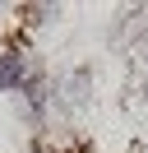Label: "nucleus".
Returning <instances> with one entry per match:
<instances>
[{
  "label": "nucleus",
  "mask_w": 148,
  "mask_h": 153,
  "mask_svg": "<svg viewBox=\"0 0 148 153\" xmlns=\"http://www.w3.org/2000/svg\"><path fill=\"white\" fill-rule=\"evenodd\" d=\"M139 60H144V65H148V37L139 42Z\"/></svg>",
  "instance_id": "obj_3"
},
{
  "label": "nucleus",
  "mask_w": 148,
  "mask_h": 153,
  "mask_svg": "<svg viewBox=\"0 0 148 153\" xmlns=\"http://www.w3.org/2000/svg\"><path fill=\"white\" fill-rule=\"evenodd\" d=\"M144 102H148V84H144Z\"/></svg>",
  "instance_id": "obj_4"
},
{
  "label": "nucleus",
  "mask_w": 148,
  "mask_h": 153,
  "mask_svg": "<svg viewBox=\"0 0 148 153\" xmlns=\"http://www.w3.org/2000/svg\"><path fill=\"white\" fill-rule=\"evenodd\" d=\"M23 79H28V56L18 47H5V51H0V93L23 88Z\"/></svg>",
  "instance_id": "obj_2"
},
{
  "label": "nucleus",
  "mask_w": 148,
  "mask_h": 153,
  "mask_svg": "<svg viewBox=\"0 0 148 153\" xmlns=\"http://www.w3.org/2000/svg\"><path fill=\"white\" fill-rule=\"evenodd\" d=\"M88 93H92V70L79 65V70H70L65 79L51 84V107H56L60 116H74L83 102H88Z\"/></svg>",
  "instance_id": "obj_1"
}]
</instances>
